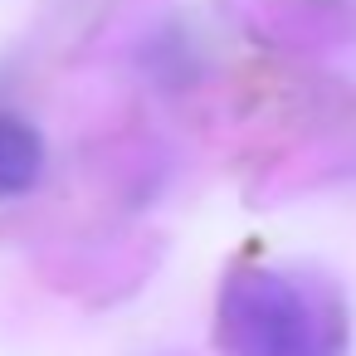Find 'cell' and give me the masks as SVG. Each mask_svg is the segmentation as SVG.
I'll use <instances>...</instances> for the list:
<instances>
[{"instance_id": "obj_1", "label": "cell", "mask_w": 356, "mask_h": 356, "mask_svg": "<svg viewBox=\"0 0 356 356\" xmlns=\"http://www.w3.org/2000/svg\"><path fill=\"white\" fill-rule=\"evenodd\" d=\"M341 312L293 273L244 268L220 293V346L229 356H341Z\"/></svg>"}, {"instance_id": "obj_2", "label": "cell", "mask_w": 356, "mask_h": 356, "mask_svg": "<svg viewBox=\"0 0 356 356\" xmlns=\"http://www.w3.org/2000/svg\"><path fill=\"white\" fill-rule=\"evenodd\" d=\"M40 176H44V137L25 118L0 113V200L35 191Z\"/></svg>"}]
</instances>
